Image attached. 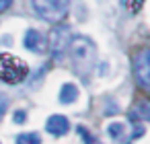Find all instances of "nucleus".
<instances>
[{"mask_svg":"<svg viewBox=\"0 0 150 144\" xmlns=\"http://www.w3.org/2000/svg\"><path fill=\"white\" fill-rule=\"evenodd\" d=\"M68 50H70V58H72L74 70H76L82 78L88 76V72H91L93 66H95V54H97L93 41L86 39V37H74V39H70Z\"/></svg>","mask_w":150,"mask_h":144,"instance_id":"obj_1","label":"nucleus"},{"mask_svg":"<svg viewBox=\"0 0 150 144\" xmlns=\"http://www.w3.org/2000/svg\"><path fill=\"white\" fill-rule=\"evenodd\" d=\"M29 74V66L11 56V54H0V78L8 84H17V82H23Z\"/></svg>","mask_w":150,"mask_h":144,"instance_id":"obj_2","label":"nucleus"},{"mask_svg":"<svg viewBox=\"0 0 150 144\" xmlns=\"http://www.w3.org/2000/svg\"><path fill=\"white\" fill-rule=\"evenodd\" d=\"M33 11L45 21H60L66 17L70 0H31Z\"/></svg>","mask_w":150,"mask_h":144,"instance_id":"obj_3","label":"nucleus"},{"mask_svg":"<svg viewBox=\"0 0 150 144\" xmlns=\"http://www.w3.org/2000/svg\"><path fill=\"white\" fill-rule=\"evenodd\" d=\"M134 76L142 91H150V50L144 48L134 56Z\"/></svg>","mask_w":150,"mask_h":144,"instance_id":"obj_4","label":"nucleus"},{"mask_svg":"<svg viewBox=\"0 0 150 144\" xmlns=\"http://www.w3.org/2000/svg\"><path fill=\"white\" fill-rule=\"evenodd\" d=\"M70 39H72V35H70L68 25H58V27H54L52 33H50V50H52V56L60 60V58L68 52Z\"/></svg>","mask_w":150,"mask_h":144,"instance_id":"obj_5","label":"nucleus"},{"mask_svg":"<svg viewBox=\"0 0 150 144\" xmlns=\"http://www.w3.org/2000/svg\"><path fill=\"white\" fill-rule=\"evenodd\" d=\"M23 43H25V48L29 50V52H37V54H41V52H45V39H43V35L39 33V31H35V29H29L27 33H25V39H23Z\"/></svg>","mask_w":150,"mask_h":144,"instance_id":"obj_6","label":"nucleus"},{"mask_svg":"<svg viewBox=\"0 0 150 144\" xmlns=\"http://www.w3.org/2000/svg\"><path fill=\"white\" fill-rule=\"evenodd\" d=\"M45 130H47L50 134H54V136H64V134L70 130V121H68V117H64V115H52V117L47 119Z\"/></svg>","mask_w":150,"mask_h":144,"instance_id":"obj_7","label":"nucleus"},{"mask_svg":"<svg viewBox=\"0 0 150 144\" xmlns=\"http://www.w3.org/2000/svg\"><path fill=\"white\" fill-rule=\"evenodd\" d=\"M76 99H78V87L72 82L64 84L60 91V103H74Z\"/></svg>","mask_w":150,"mask_h":144,"instance_id":"obj_8","label":"nucleus"},{"mask_svg":"<svg viewBox=\"0 0 150 144\" xmlns=\"http://www.w3.org/2000/svg\"><path fill=\"white\" fill-rule=\"evenodd\" d=\"M148 117H150L148 103H146V101L136 103V107H134V111H132V119H148Z\"/></svg>","mask_w":150,"mask_h":144,"instance_id":"obj_9","label":"nucleus"},{"mask_svg":"<svg viewBox=\"0 0 150 144\" xmlns=\"http://www.w3.org/2000/svg\"><path fill=\"white\" fill-rule=\"evenodd\" d=\"M17 144H41V136L35 134V132L19 134V136H17Z\"/></svg>","mask_w":150,"mask_h":144,"instance_id":"obj_10","label":"nucleus"},{"mask_svg":"<svg viewBox=\"0 0 150 144\" xmlns=\"http://www.w3.org/2000/svg\"><path fill=\"white\" fill-rule=\"evenodd\" d=\"M107 132H109V136H111L113 140H117V138H121V134H123V123H119V121H113V123H109Z\"/></svg>","mask_w":150,"mask_h":144,"instance_id":"obj_11","label":"nucleus"},{"mask_svg":"<svg viewBox=\"0 0 150 144\" xmlns=\"http://www.w3.org/2000/svg\"><path fill=\"white\" fill-rule=\"evenodd\" d=\"M78 134L82 136V140H84L86 144H99V142H97V140H95V138L88 134V130H84V128H78Z\"/></svg>","mask_w":150,"mask_h":144,"instance_id":"obj_12","label":"nucleus"},{"mask_svg":"<svg viewBox=\"0 0 150 144\" xmlns=\"http://www.w3.org/2000/svg\"><path fill=\"white\" fill-rule=\"evenodd\" d=\"M144 2H146V0H127V9H129L132 13H138Z\"/></svg>","mask_w":150,"mask_h":144,"instance_id":"obj_13","label":"nucleus"},{"mask_svg":"<svg viewBox=\"0 0 150 144\" xmlns=\"http://www.w3.org/2000/svg\"><path fill=\"white\" fill-rule=\"evenodd\" d=\"M6 107H8V97L0 93V119H2V115L6 113Z\"/></svg>","mask_w":150,"mask_h":144,"instance_id":"obj_14","label":"nucleus"},{"mask_svg":"<svg viewBox=\"0 0 150 144\" xmlns=\"http://www.w3.org/2000/svg\"><path fill=\"white\" fill-rule=\"evenodd\" d=\"M13 117H15V121H17V123H23V121H25V111H15V115H13Z\"/></svg>","mask_w":150,"mask_h":144,"instance_id":"obj_15","label":"nucleus"},{"mask_svg":"<svg viewBox=\"0 0 150 144\" xmlns=\"http://www.w3.org/2000/svg\"><path fill=\"white\" fill-rule=\"evenodd\" d=\"M11 4H13V0H0V13H4Z\"/></svg>","mask_w":150,"mask_h":144,"instance_id":"obj_16","label":"nucleus"}]
</instances>
